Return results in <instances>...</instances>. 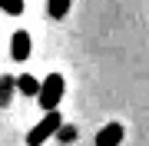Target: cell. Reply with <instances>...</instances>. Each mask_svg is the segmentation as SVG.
<instances>
[{"label":"cell","instance_id":"6da1fadb","mask_svg":"<svg viewBox=\"0 0 149 146\" xmlns=\"http://www.w3.org/2000/svg\"><path fill=\"white\" fill-rule=\"evenodd\" d=\"M63 93H66L63 76H60V73H50L47 80L40 83L37 100H40V106H43V110H56V106H60V100H63Z\"/></svg>","mask_w":149,"mask_h":146},{"label":"cell","instance_id":"7a4b0ae2","mask_svg":"<svg viewBox=\"0 0 149 146\" xmlns=\"http://www.w3.org/2000/svg\"><path fill=\"white\" fill-rule=\"evenodd\" d=\"M60 126H63V116H60L56 110H47V116H43L40 123L33 126L30 133H27V143H30V146H43V143L50 140V136L60 130Z\"/></svg>","mask_w":149,"mask_h":146},{"label":"cell","instance_id":"3957f363","mask_svg":"<svg viewBox=\"0 0 149 146\" xmlns=\"http://www.w3.org/2000/svg\"><path fill=\"white\" fill-rule=\"evenodd\" d=\"M30 47H33V40H30L27 30H17L13 37H10V57L17 60V63H23V60L30 57Z\"/></svg>","mask_w":149,"mask_h":146},{"label":"cell","instance_id":"277c9868","mask_svg":"<svg viewBox=\"0 0 149 146\" xmlns=\"http://www.w3.org/2000/svg\"><path fill=\"white\" fill-rule=\"evenodd\" d=\"M123 143V126L119 123H109L96 133V146H119Z\"/></svg>","mask_w":149,"mask_h":146},{"label":"cell","instance_id":"5b68a950","mask_svg":"<svg viewBox=\"0 0 149 146\" xmlns=\"http://www.w3.org/2000/svg\"><path fill=\"white\" fill-rule=\"evenodd\" d=\"M17 90H20L23 96H37L40 80H37V76H30V73H23V76H17Z\"/></svg>","mask_w":149,"mask_h":146},{"label":"cell","instance_id":"8992f818","mask_svg":"<svg viewBox=\"0 0 149 146\" xmlns=\"http://www.w3.org/2000/svg\"><path fill=\"white\" fill-rule=\"evenodd\" d=\"M70 3H73V0H50V3H47V13L53 17V20H63V17L70 13Z\"/></svg>","mask_w":149,"mask_h":146},{"label":"cell","instance_id":"52a82bcc","mask_svg":"<svg viewBox=\"0 0 149 146\" xmlns=\"http://www.w3.org/2000/svg\"><path fill=\"white\" fill-rule=\"evenodd\" d=\"M13 90H17V80H13V76H0V106H7V103H10Z\"/></svg>","mask_w":149,"mask_h":146},{"label":"cell","instance_id":"ba28073f","mask_svg":"<svg viewBox=\"0 0 149 146\" xmlns=\"http://www.w3.org/2000/svg\"><path fill=\"white\" fill-rule=\"evenodd\" d=\"M0 10L7 17H20L23 13V0H0Z\"/></svg>","mask_w":149,"mask_h":146}]
</instances>
